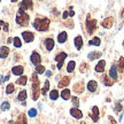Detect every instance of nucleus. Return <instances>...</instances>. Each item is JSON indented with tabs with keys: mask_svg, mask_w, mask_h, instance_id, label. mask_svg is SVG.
I'll use <instances>...</instances> for the list:
<instances>
[{
	"mask_svg": "<svg viewBox=\"0 0 124 124\" xmlns=\"http://www.w3.org/2000/svg\"><path fill=\"white\" fill-rule=\"evenodd\" d=\"M33 28L38 31H46L48 30L49 27V20L47 17H37L33 21Z\"/></svg>",
	"mask_w": 124,
	"mask_h": 124,
	"instance_id": "obj_1",
	"label": "nucleus"
},
{
	"mask_svg": "<svg viewBox=\"0 0 124 124\" xmlns=\"http://www.w3.org/2000/svg\"><path fill=\"white\" fill-rule=\"evenodd\" d=\"M16 23L20 24L21 27H27L29 24V15L22 9H18L16 14Z\"/></svg>",
	"mask_w": 124,
	"mask_h": 124,
	"instance_id": "obj_2",
	"label": "nucleus"
},
{
	"mask_svg": "<svg viewBox=\"0 0 124 124\" xmlns=\"http://www.w3.org/2000/svg\"><path fill=\"white\" fill-rule=\"evenodd\" d=\"M39 79H38V76L33 74L32 75V99L33 100H37L38 97H39Z\"/></svg>",
	"mask_w": 124,
	"mask_h": 124,
	"instance_id": "obj_3",
	"label": "nucleus"
},
{
	"mask_svg": "<svg viewBox=\"0 0 124 124\" xmlns=\"http://www.w3.org/2000/svg\"><path fill=\"white\" fill-rule=\"evenodd\" d=\"M86 27H87V33H89V35H92L93 32L95 31V28H97V21H95V20H89V18H87Z\"/></svg>",
	"mask_w": 124,
	"mask_h": 124,
	"instance_id": "obj_4",
	"label": "nucleus"
},
{
	"mask_svg": "<svg viewBox=\"0 0 124 124\" xmlns=\"http://www.w3.org/2000/svg\"><path fill=\"white\" fill-rule=\"evenodd\" d=\"M30 61L31 63L33 64V66H39L40 62H41V58H40V55L38 52H32V54H31L30 56Z\"/></svg>",
	"mask_w": 124,
	"mask_h": 124,
	"instance_id": "obj_5",
	"label": "nucleus"
},
{
	"mask_svg": "<svg viewBox=\"0 0 124 124\" xmlns=\"http://www.w3.org/2000/svg\"><path fill=\"white\" fill-rule=\"evenodd\" d=\"M22 37L25 43H31V41H33V39H35V35L32 32H30V31H23Z\"/></svg>",
	"mask_w": 124,
	"mask_h": 124,
	"instance_id": "obj_6",
	"label": "nucleus"
},
{
	"mask_svg": "<svg viewBox=\"0 0 124 124\" xmlns=\"http://www.w3.org/2000/svg\"><path fill=\"white\" fill-rule=\"evenodd\" d=\"M69 113H70V115L72 116V117H75V118H77V120H79V118H82L83 117V113L79 110V108H71L70 110H69Z\"/></svg>",
	"mask_w": 124,
	"mask_h": 124,
	"instance_id": "obj_7",
	"label": "nucleus"
},
{
	"mask_svg": "<svg viewBox=\"0 0 124 124\" xmlns=\"http://www.w3.org/2000/svg\"><path fill=\"white\" fill-rule=\"evenodd\" d=\"M89 116L92 118L93 122H98L99 121V108L97 106H94L92 108V114H90Z\"/></svg>",
	"mask_w": 124,
	"mask_h": 124,
	"instance_id": "obj_8",
	"label": "nucleus"
},
{
	"mask_svg": "<svg viewBox=\"0 0 124 124\" xmlns=\"http://www.w3.org/2000/svg\"><path fill=\"white\" fill-rule=\"evenodd\" d=\"M86 87H87V90L91 93H94L98 90V83L95 80H90L89 83H87V85H86Z\"/></svg>",
	"mask_w": 124,
	"mask_h": 124,
	"instance_id": "obj_9",
	"label": "nucleus"
},
{
	"mask_svg": "<svg viewBox=\"0 0 124 124\" xmlns=\"http://www.w3.org/2000/svg\"><path fill=\"white\" fill-rule=\"evenodd\" d=\"M23 71H24V68L22 66H15L12 68V72L15 76H22Z\"/></svg>",
	"mask_w": 124,
	"mask_h": 124,
	"instance_id": "obj_10",
	"label": "nucleus"
},
{
	"mask_svg": "<svg viewBox=\"0 0 124 124\" xmlns=\"http://www.w3.org/2000/svg\"><path fill=\"white\" fill-rule=\"evenodd\" d=\"M109 77H110L113 80L117 79V66H115V64L111 66L110 70H109Z\"/></svg>",
	"mask_w": 124,
	"mask_h": 124,
	"instance_id": "obj_11",
	"label": "nucleus"
},
{
	"mask_svg": "<svg viewBox=\"0 0 124 124\" xmlns=\"http://www.w3.org/2000/svg\"><path fill=\"white\" fill-rule=\"evenodd\" d=\"M44 43H45V47H46L47 51H52V49L54 48V40H53V38H46Z\"/></svg>",
	"mask_w": 124,
	"mask_h": 124,
	"instance_id": "obj_12",
	"label": "nucleus"
},
{
	"mask_svg": "<svg viewBox=\"0 0 124 124\" xmlns=\"http://www.w3.org/2000/svg\"><path fill=\"white\" fill-rule=\"evenodd\" d=\"M113 24H114V18H113V17L106 18V20L101 23V25L103 28H106V29H110V28L113 27Z\"/></svg>",
	"mask_w": 124,
	"mask_h": 124,
	"instance_id": "obj_13",
	"label": "nucleus"
},
{
	"mask_svg": "<svg viewBox=\"0 0 124 124\" xmlns=\"http://www.w3.org/2000/svg\"><path fill=\"white\" fill-rule=\"evenodd\" d=\"M32 6H33L32 1H22V2L20 4V9H22V10L25 12L27 9L32 8Z\"/></svg>",
	"mask_w": 124,
	"mask_h": 124,
	"instance_id": "obj_14",
	"label": "nucleus"
},
{
	"mask_svg": "<svg viewBox=\"0 0 124 124\" xmlns=\"http://www.w3.org/2000/svg\"><path fill=\"white\" fill-rule=\"evenodd\" d=\"M9 54V48L7 46H1L0 47V59H6Z\"/></svg>",
	"mask_w": 124,
	"mask_h": 124,
	"instance_id": "obj_15",
	"label": "nucleus"
},
{
	"mask_svg": "<svg viewBox=\"0 0 124 124\" xmlns=\"http://www.w3.org/2000/svg\"><path fill=\"white\" fill-rule=\"evenodd\" d=\"M105 64H106V61L105 60H100L98 62V64L95 66V71L97 72H103L105 71Z\"/></svg>",
	"mask_w": 124,
	"mask_h": 124,
	"instance_id": "obj_16",
	"label": "nucleus"
},
{
	"mask_svg": "<svg viewBox=\"0 0 124 124\" xmlns=\"http://www.w3.org/2000/svg\"><path fill=\"white\" fill-rule=\"evenodd\" d=\"M101 56V52H98V51H93V52H90L89 55H87V58H89L90 61H93V60H95V59L100 58Z\"/></svg>",
	"mask_w": 124,
	"mask_h": 124,
	"instance_id": "obj_17",
	"label": "nucleus"
},
{
	"mask_svg": "<svg viewBox=\"0 0 124 124\" xmlns=\"http://www.w3.org/2000/svg\"><path fill=\"white\" fill-rule=\"evenodd\" d=\"M67 58V53L64 52H61V53H58L56 54V56H55V61H58V63H63V61L66 60Z\"/></svg>",
	"mask_w": 124,
	"mask_h": 124,
	"instance_id": "obj_18",
	"label": "nucleus"
},
{
	"mask_svg": "<svg viewBox=\"0 0 124 124\" xmlns=\"http://www.w3.org/2000/svg\"><path fill=\"white\" fill-rule=\"evenodd\" d=\"M74 43H75V46L77 49H82V47H83V38L80 37V36H77L75 38V40H74Z\"/></svg>",
	"mask_w": 124,
	"mask_h": 124,
	"instance_id": "obj_19",
	"label": "nucleus"
},
{
	"mask_svg": "<svg viewBox=\"0 0 124 124\" xmlns=\"http://www.w3.org/2000/svg\"><path fill=\"white\" fill-rule=\"evenodd\" d=\"M67 37H68V35H67L66 31H62V32H60L58 36V41L60 43V44H63V43H66L67 41Z\"/></svg>",
	"mask_w": 124,
	"mask_h": 124,
	"instance_id": "obj_20",
	"label": "nucleus"
},
{
	"mask_svg": "<svg viewBox=\"0 0 124 124\" xmlns=\"http://www.w3.org/2000/svg\"><path fill=\"white\" fill-rule=\"evenodd\" d=\"M70 83V77L69 76H66V77H63L61 80H60V83H59V87H64V86H67V85Z\"/></svg>",
	"mask_w": 124,
	"mask_h": 124,
	"instance_id": "obj_21",
	"label": "nucleus"
},
{
	"mask_svg": "<svg viewBox=\"0 0 124 124\" xmlns=\"http://www.w3.org/2000/svg\"><path fill=\"white\" fill-rule=\"evenodd\" d=\"M61 98L63 99V100H69L71 98V92H70V90H68V89H66V90H63L61 92Z\"/></svg>",
	"mask_w": 124,
	"mask_h": 124,
	"instance_id": "obj_22",
	"label": "nucleus"
},
{
	"mask_svg": "<svg viewBox=\"0 0 124 124\" xmlns=\"http://www.w3.org/2000/svg\"><path fill=\"white\" fill-rule=\"evenodd\" d=\"M16 124H28V121H27V117L24 114H21L18 116L17 121H16Z\"/></svg>",
	"mask_w": 124,
	"mask_h": 124,
	"instance_id": "obj_23",
	"label": "nucleus"
},
{
	"mask_svg": "<svg viewBox=\"0 0 124 124\" xmlns=\"http://www.w3.org/2000/svg\"><path fill=\"white\" fill-rule=\"evenodd\" d=\"M100 44H101V40L98 37H93L92 39L89 41V45H94V46H100Z\"/></svg>",
	"mask_w": 124,
	"mask_h": 124,
	"instance_id": "obj_24",
	"label": "nucleus"
},
{
	"mask_svg": "<svg viewBox=\"0 0 124 124\" xmlns=\"http://www.w3.org/2000/svg\"><path fill=\"white\" fill-rule=\"evenodd\" d=\"M27 82H28V77H27V76H21V77L16 80V84H18V85H25V84H27Z\"/></svg>",
	"mask_w": 124,
	"mask_h": 124,
	"instance_id": "obj_25",
	"label": "nucleus"
},
{
	"mask_svg": "<svg viewBox=\"0 0 124 124\" xmlns=\"http://www.w3.org/2000/svg\"><path fill=\"white\" fill-rule=\"evenodd\" d=\"M27 91L25 90H23V91H21V92L18 93V95H17V99L20 100V101H24L25 99H27Z\"/></svg>",
	"mask_w": 124,
	"mask_h": 124,
	"instance_id": "obj_26",
	"label": "nucleus"
},
{
	"mask_svg": "<svg viewBox=\"0 0 124 124\" xmlns=\"http://www.w3.org/2000/svg\"><path fill=\"white\" fill-rule=\"evenodd\" d=\"M59 98V92L56 90H52L51 92H49V99L51 100H56Z\"/></svg>",
	"mask_w": 124,
	"mask_h": 124,
	"instance_id": "obj_27",
	"label": "nucleus"
},
{
	"mask_svg": "<svg viewBox=\"0 0 124 124\" xmlns=\"http://www.w3.org/2000/svg\"><path fill=\"white\" fill-rule=\"evenodd\" d=\"M75 66H76L75 61H69L68 62V66H67V71L68 72H72L74 69H75Z\"/></svg>",
	"mask_w": 124,
	"mask_h": 124,
	"instance_id": "obj_28",
	"label": "nucleus"
},
{
	"mask_svg": "<svg viewBox=\"0 0 124 124\" xmlns=\"http://www.w3.org/2000/svg\"><path fill=\"white\" fill-rule=\"evenodd\" d=\"M13 44H14V46H15L16 48H20V47H22V41H21V39H20L18 37H15V38H14Z\"/></svg>",
	"mask_w": 124,
	"mask_h": 124,
	"instance_id": "obj_29",
	"label": "nucleus"
},
{
	"mask_svg": "<svg viewBox=\"0 0 124 124\" xmlns=\"http://www.w3.org/2000/svg\"><path fill=\"white\" fill-rule=\"evenodd\" d=\"M9 108H10V103H9V101H4L2 103H1V110L2 111L9 110Z\"/></svg>",
	"mask_w": 124,
	"mask_h": 124,
	"instance_id": "obj_30",
	"label": "nucleus"
},
{
	"mask_svg": "<svg viewBox=\"0 0 124 124\" xmlns=\"http://www.w3.org/2000/svg\"><path fill=\"white\" fill-rule=\"evenodd\" d=\"M48 89H49V82H48V80H45L44 87H43V90H41V94H43V95H45V94L47 93V91H48Z\"/></svg>",
	"mask_w": 124,
	"mask_h": 124,
	"instance_id": "obj_31",
	"label": "nucleus"
},
{
	"mask_svg": "<svg viewBox=\"0 0 124 124\" xmlns=\"http://www.w3.org/2000/svg\"><path fill=\"white\" fill-rule=\"evenodd\" d=\"M14 90H15V86H14V84H8L7 85V87H6V93L7 94H12V93L14 92Z\"/></svg>",
	"mask_w": 124,
	"mask_h": 124,
	"instance_id": "obj_32",
	"label": "nucleus"
},
{
	"mask_svg": "<svg viewBox=\"0 0 124 124\" xmlns=\"http://www.w3.org/2000/svg\"><path fill=\"white\" fill-rule=\"evenodd\" d=\"M36 72L37 74H39V75H41V74H44L45 72V67L44 66H37L36 67Z\"/></svg>",
	"mask_w": 124,
	"mask_h": 124,
	"instance_id": "obj_33",
	"label": "nucleus"
},
{
	"mask_svg": "<svg viewBox=\"0 0 124 124\" xmlns=\"http://www.w3.org/2000/svg\"><path fill=\"white\" fill-rule=\"evenodd\" d=\"M28 115L30 116V117H36V116H37V109L31 108L30 110H29V113H28Z\"/></svg>",
	"mask_w": 124,
	"mask_h": 124,
	"instance_id": "obj_34",
	"label": "nucleus"
},
{
	"mask_svg": "<svg viewBox=\"0 0 124 124\" xmlns=\"http://www.w3.org/2000/svg\"><path fill=\"white\" fill-rule=\"evenodd\" d=\"M71 100H72V105L75 106V108H77L78 105H79V102H78V98L77 97H71Z\"/></svg>",
	"mask_w": 124,
	"mask_h": 124,
	"instance_id": "obj_35",
	"label": "nucleus"
},
{
	"mask_svg": "<svg viewBox=\"0 0 124 124\" xmlns=\"http://www.w3.org/2000/svg\"><path fill=\"white\" fill-rule=\"evenodd\" d=\"M109 78H110L109 76H108V77H105V84L108 85V86H110V85H113V82H111V80H109Z\"/></svg>",
	"mask_w": 124,
	"mask_h": 124,
	"instance_id": "obj_36",
	"label": "nucleus"
},
{
	"mask_svg": "<svg viewBox=\"0 0 124 124\" xmlns=\"http://www.w3.org/2000/svg\"><path fill=\"white\" fill-rule=\"evenodd\" d=\"M121 109H122V106H121L120 102H116V106H115V111L116 113H120Z\"/></svg>",
	"mask_w": 124,
	"mask_h": 124,
	"instance_id": "obj_37",
	"label": "nucleus"
},
{
	"mask_svg": "<svg viewBox=\"0 0 124 124\" xmlns=\"http://www.w3.org/2000/svg\"><path fill=\"white\" fill-rule=\"evenodd\" d=\"M118 66H120L121 70H123V69H124V59H123V58H121V59H120V62H118Z\"/></svg>",
	"mask_w": 124,
	"mask_h": 124,
	"instance_id": "obj_38",
	"label": "nucleus"
},
{
	"mask_svg": "<svg viewBox=\"0 0 124 124\" xmlns=\"http://www.w3.org/2000/svg\"><path fill=\"white\" fill-rule=\"evenodd\" d=\"M4 30H5V32H8V31H9V25H8V23L5 22V24H4Z\"/></svg>",
	"mask_w": 124,
	"mask_h": 124,
	"instance_id": "obj_39",
	"label": "nucleus"
},
{
	"mask_svg": "<svg viewBox=\"0 0 124 124\" xmlns=\"http://www.w3.org/2000/svg\"><path fill=\"white\" fill-rule=\"evenodd\" d=\"M108 118H109V122H110V124H117V123H116V121L114 120V117H111V116H109Z\"/></svg>",
	"mask_w": 124,
	"mask_h": 124,
	"instance_id": "obj_40",
	"label": "nucleus"
},
{
	"mask_svg": "<svg viewBox=\"0 0 124 124\" xmlns=\"http://www.w3.org/2000/svg\"><path fill=\"white\" fill-rule=\"evenodd\" d=\"M45 74H46V76H47V77H49V76H52V71H46V72H45Z\"/></svg>",
	"mask_w": 124,
	"mask_h": 124,
	"instance_id": "obj_41",
	"label": "nucleus"
},
{
	"mask_svg": "<svg viewBox=\"0 0 124 124\" xmlns=\"http://www.w3.org/2000/svg\"><path fill=\"white\" fill-rule=\"evenodd\" d=\"M67 16H68V12H64V13H63V16H62V17H63V20H66Z\"/></svg>",
	"mask_w": 124,
	"mask_h": 124,
	"instance_id": "obj_42",
	"label": "nucleus"
},
{
	"mask_svg": "<svg viewBox=\"0 0 124 124\" xmlns=\"http://www.w3.org/2000/svg\"><path fill=\"white\" fill-rule=\"evenodd\" d=\"M4 24H5V22H4V21H2V20H1V21H0V28L2 27ZM0 30H1V29H0Z\"/></svg>",
	"mask_w": 124,
	"mask_h": 124,
	"instance_id": "obj_43",
	"label": "nucleus"
},
{
	"mask_svg": "<svg viewBox=\"0 0 124 124\" xmlns=\"http://www.w3.org/2000/svg\"><path fill=\"white\" fill-rule=\"evenodd\" d=\"M68 15H70V16H74V15H75V13H74V12H72V10H71L70 13H68Z\"/></svg>",
	"mask_w": 124,
	"mask_h": 124,
	"instance_id": "obj_44",
	"label": "nucleus"
},
{
	"mask_svg": "<svg viewBox=\"0 0 124 124\" xmlns=\"http://www.w3.org/2000/svg\"><path fill=\"white\" fill-rule=\"evenodd\" d=\"M80 124H86V123H85L84 121H82V122H80Z\"/></svg>",
	"mask_w": 124,
	"mask_h": 124,
	"instance_id": "obj_45",
	"label": "nucleus"
},
{
	"mask_svg": "<svg viewBox=\"0 0 124 124\" xmlns=\"http://www.w3.org/2000/svg\"><path fill=\"white\" fill-rule=\"evenodd\" d=\"M9 124H14V123H13V122H12V121H10V122H9Z\"/></svg>",
	"mask_w": 124,
	"mask_h": 124,
	"instance_id": "obj_46",
	"label": "nucleus"
},
{
	"mask_svg": "<svg viewBox=\"0 0 124 124\" xmlns=\"http://www.w3.org/2000/svg\"><path fill=\"white\" fill-rule=\"evenodd\" d=\"M123 47H124V40H123Z\"/></svg>",
	"mask_w": 124,
	"mask_h": 124,
	"instance_id": "obj_47",
	"label": "nucleus"
}]
</instances>
